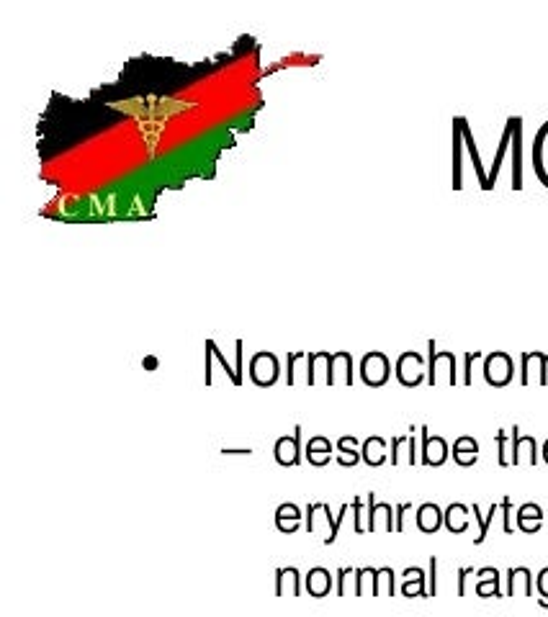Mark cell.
<instances>
[{
	"instance_id": "5b68a950",
	"label": "cell",
	"mask_w": 548,
	"mask_h": 617,
	"mask_svg": "<svg viewBox=\"0 0 548 617\" xmlns=\"http://www.w3.org/2000/svg\"><path fill=\"white\" fill-rule=\"evenodd\" d=\"M428 358H430V371H428V384L435 386L438 384V371L443 366H446L448 373V384L456 386L458 384V376H456V355L451 353V350H435V342H428Z\"/></svg>"
},
{
	"instance_id": "9a60e30c",
	"label": "cell",
	"mask_w": 548,
	"mask_h": 617,
	"mask_svg": "<svg viewBox=\"0 0 548 617\" xmlns=\"http://www.w3.org/2000/svg\"><path fill=\"white\" fill-rule=\"evenodd\" d=\"M417 528L428 535L438 533V530L443 528V510H440L438 504H422L420 510H417Z\"/></svg>"
},
{
	"instance_id": "cb8c5ba5",
	"label": "cell",
	"mask_w": 548,
	"mask_h": 617,
	"mask_svg": "<svg viewBox=\"0 0 548 617\" xmlns=\"http://www.w3.org/2000/svg\"><path fill=\"white\" fill-rule=\"evenodd\" d=\"M371 579H374V587H371L374 597H381V594L394 597V571L389 569V566H384V569H371Z\"/></svg>"
},
{
	"instance_id": "ab89813d",
	"label": "cell",
	"mask_w": 548,
	"mask_h": 617,
	"mask_svg": "<svg viewBox=\"0 0 548 617\" xmlns=\"http://www.w3.org/2000/svg\"><path fill=\"white\" fill-rule=\"evenodd\" d=\"M242 350H245V342L237 340V368H235V373H237V386L242 384Z\"/></svg>"
},
{
	"instance_id": "277c9868",
	"label": "cell",
	"mask_w": 548,
	"mask_h": 617,
	"mask_svg": "<svg viewBox=\"0 0 548 617\" xmlns=\"http://www.w3.org/2000/svg\"><path fill=\"white\" fill-rule=\"evenodd\" d=\"M281 376V366L273 353H258L250 363V378L255 386H273Z\"/></svg>"
},
{
	"instance_id": "ffe728a7",
	"label": "cell",
	"mask_w": 548,
	"mask_h": 617,
	"mask_svg": "<svg viewBox=\"0 0 548 617\" xmlns=\"http://www.w3.org/2000/svg\"><path fill=\"white\" fill-rule=\"evenodd\" d=\"M512 132H515V116H510V119H507L505 132H502V139H500V147H497V155H494V165H492V170H489V175H487L489 191H492L494 183H497V175H500L502 160H505V152H507V147H510Z\"/></svg>"
},
{
	"instance_id": "f1b7e54d",
	"label": "cell",
	"mask_w": 548,
	"mask_h": 617,
	"mask_svg": "<svg viewBox=\"0 0 548 617\" xmlns=\"http://www.w3.org/2000/svg\"><path fill=\"white\" fill-rule=\"evenodd\" d=\"M536 587H538V605L541 607H548V566L546 569H541V574L536 576Z\"/></svg>"
},
{
	"instance_id": "5bb4252c",
	"label": "cell",
	"mask_w": 548,
	"mask_h": 617,
	"mask_svg": "<svg viewBox=\"0 0 548 617\" xmlns=\"http://www.w3.org/2000/svg\"><path fill=\"white\" fill-rule=\"evenodd\" d=\"M451 456L458 466H474V463L479 461V443H476L474 438H469V435H464V438H458L456 443H453Z\"/></svg>"
},
{
	"instance_id": "484cf974",
	"label": "cell",
	"mask_w": 548,
	"mask_h": 617,
	"mask_svg": "<svg viewBox=\"0 0 548 617\" xmlns=\"http://www.w3.org/2000/svg\"><path fill=\"white\" fill-rule=\"evenodd\" d=\"M461 137H464L461 124H458V119H453V188L456 191L464 188V180H461Z\"/></svg>"
},
{
	"instance_id": "f546056e",
	"label": "cell",
	"mask_w": 548,
	"mask_h": 617,
	"mask_svg": "<svg viewBox=\"0 0 548 617\" xmlns=\"http://www.w3.org/2000/svg\"><path fill=\"white\" fill-rule=\"evenodd\" d=\"M494 440H497V450H500V458H497L500 466H510V456H507V432L500 430Z\"/></svg>"
},
{
	"instance_id": "f35d334b",
	"label": "cell",
	"mask_w": 548,
	"mask_h": 617,
	"mask_svg": "<svg viewBox=\"0 0 548 617\" xmlns=\"http://www.w3.org/2000/svg\"><path fill=\"white\" fill-rule=\"evenodd\" d=\"M410 507H412L410 502H404V504H399L397 510H394L397 512V533H402L404 530V512H410Z\"/></svg>"
},
{
	"instance_id": "1f68e13d",
	"label": "cell",
	"mask_w": 548,
	"mask_h": 617,
	"mask_svg": "<svg viewBox=\"0 0 548 617\" xmlns=\"http://www.w3.org/2000/svg\"><path fill=\"white\" fill-rule=\"evenodd\" d=\"M206 342H209V345H211V350H214V358H217L219 363H222V368H224V371L229 373V378H232V384H237V373L232 371V368H229V363H227V358H224V353H222V350H217V342H214V340H206Z\"/></svg>"
},
{
	"instance_id": "6da1fadb",
	"label": "cell",
	"mask_w": 548,
	"mask_h": 617,
	"mask_svg": "<svg viewBox=\"0 0 548 617\" xmlns=\"http://www.w3.org/2000/svg\"><path fill=\"white\" fill-rule=\"evenodd\" d=\"M512 376H515V366H512V358L507 353L497 350V353H489L484 358V378H487L489 386L502 389V386L510 384Z\"/></svg>"
},
{
	"instance_id": "83f0119b",
	"label": "cell",
	"mask_w": 548,
	"mask_h": 617,
	"mask_svg": "<svg viewBox=\"0 0 548 617\" xmlns=\"http://www.w3.org/2000/svg\"><path fill=\"white\" fill-rule=\"evenodd\" d=\"M358 440L356 438H340L338 443V450H340V456H338V463L340 466H356L358 461H361V453H358Z\"/></svg>"
},
{
	"instance_id": "8992f818",
	"label": "cell",
	"mask_w": 548,
	"mask_h": 617,
	"mask_svg": "<svg viewBox=\"0 0 548 617\" xmlns=\"http://www.w3.org/2000/svg\"><path fill=\"white\" fill-rule=\"evenodd\" d=\"M448 461V443L440 435H430L422 425V466H443Z\"/></svg>"
},
{
	"instance_id": "4316f807",
	"label": "cell",
	"mask_w": 548,
	"mask_h": 617,
	"mask_svg": "<svg viewBox=\"0 0 548 617\" xmlns=\"http://www.w3.org/2000/svg\"><path fill=\"white\" fill-rule=\"evenodd\" d=\"M497 510H500V504H492L487 515H482V510H479V504H471V512H474V517H476V520H479V535H476V538H474L476 546H482L484 540H487L489 525H492V520H494V515H497Z\"/></svg>"
},
{
	"instance_id": "9c48e42d",
	"label": "cell",
	"mask_w": 548,
	"mask_h": 617,
	"mask_svg": "<svg viewBox=\"0 0 548 617\" xmlns=\"http://www.w3.org/2000/svg\"><path fill=\"white\" fill-rule=\"evenodd\" d=\"M512 188H523V119L515 116V132H512Z\"/></svg>"
},
{
	"instance_id": "2e32d148",
	"label": "cell",
	"mask_w": 548,
	"mask_h": 617,
	"mask_svg": "<svg viewBox=\"0 0 548 617\" xmlns=\"http://www.w3.org/2000/svg\"><path fill=\"white\" fill-rule=\"evenodd\" d=\"M543 525V510H541V504H523L518 510V528L523 530L525 535H533L538 533Z\"/></svg>"
},
{
	"instance_id": "d6986e66",
	"label": "cell",
	"mask_w": 548,
	"mask_h": 617,
	"mask_svg": "<svg viewBox=\"0 0 548 617\" xmlns=\"http://www.w3.org/2000/svg\"><path fill=\"white\" fill-rule=\"evenodd\" d=\"M479 574V584H476V594L479 597H505V594L500 592V571L494 569V566H487V569H479L476 571Z\"/></svg>"
},
{
	"instance_id": "d590c367",
	"label": "cell",
	"mask_w": 548,
	"mask_h": 617,
	"mask_svg": "<svg viewBox=\"0 0 548 617\" xmlns=\"http://www.w3.org/2000/svg\"><path fill=\"white\" fill-rule=\"evenodd\" d=\"M407 438H410V435H402V438L392 440V456H389L392 466H399V450H402V445L407 443Z\"/></svg>"
},
{
	"instance_id": "4fadbf2b",
	"label": "cell",
	"mask_w": 548,
	"mask_h": 617,
	"mask_svg": "<svg viewBox=\"0 0 548 617\" xmlns=\"http://www.w3.org/2000/svg\"><path fill=\"white\" fill-rule=\"evenodd\" d=\"M332 592V574L322 566H314L312 571L307 574V594L314 597V600H322L327 594Z\"/></svg>"
},
{
	"instance_id": "d6a6232c",
	"label": "cell",
	"mask_w": 548,
	"mask_h": 617,
	"mask_svg": "<svg viewBox=\"0 0 548 617\" xmlns=\"http://www.w3.org/2000/svg\"><path fill=\"white\" fill-rule=\"evenodd\" d=\"M435 571H438V558L435 556H430V589H428V594L430 597H435V594H438V574H435Z\"/></svg>"
},
{
	"instance_id": "74e56055",
	"label": "cell",
	"mask_w": 548,
	"mask_h": 617,
	"mask_svg": "<svg viewBox=\"0 0 548 617\" xmlns=\"http://www.w3.org/2000/svg\"><path fill=\"white\" fill-rule=\"evenodd\" d=\"M350 574H356V569H340L338 571V594H340V597H345V594H348V592H345V579H348Z\"/></svg>"
},
{
	"instance_id": "ba28073f",
	"label": "cell",
	"mask_w": 548,
	"mask_h": 617,
	"mask_svg": "<svg viewBox=\"0 0 548 617\" xmlns=\"http://www.w3.org/2000/svg\"><path fill=\"white\" fill-rule=\"evenodd\" d=\"M523 453L528 456L530 466L538 463V448H536V438L533 435H520V427H512V456H510V466H518L523 463Z\"/></svg>"
},
{
	"instance_id": "3957f363",
	"label": "cell",
	"mask_w": 548,
	"mask_h": 617,
	"mask_svg": "<svg viewBox=\"0 0 548 617\" xmlns=\"http://www.w3.org/2000/svg\"><path fill=\"white\" fill-rule=\"evenodd\" d=\"M397 378L399 384L410 386V389L420 386L422 381H425V358H422L420 353H415V350L404 353L397 363Z\"/></svg>"
},
{
	"instance_id": "8fae6325",
	"label": "cell",
	"mask_w": 548,
	"mask_h": 617,
	"mask_svg": "<svg viewBox=\"0 0 548 617\" xmlns=\"http://www.w3.org/2000/svg\"><path fill=\"white\" fill-rule=\"evenodd\" d=\"M402 597L412 600V597H422L428 600V587H425V571L420 566H412V569L404 571V584H402Z\"/></svg>"
},
{
	"instance_id": "7a4b0ae2",
	"label": "cell",
	"mask_w": 548,
	"mask_h": 617,
	"mask_svg": "<svg viewBox=\"0 0 548 617\" xmlns=\"http://www.w3.org/2000/svg\"><path fill=\"white\" fill-rule=\"evenodd\" d=\"M392 376V366H389V358L384 353H368L361 360V378L363 384L371 386V389H379L389 381Z\"/></svg>"
},
{
	"instance_id": "e0dca14e",
	"label": "cell",
	"mask_w": 548,
	"mask_h": 617,
	"mask_svg": "<svg viewBox=\"0 0 548 617\" xmlns=\"http://www.w3.org/2000/svg\"><path fill=\"white\" fill-rule=\"evenodd\" d=\"M443 525L448 528V533L458 535L469 530V507L466 504H451L446 512H443Z\"/></svg>"
},
{
	"instance_id": "7402d4cb",
	"label": "cell",
	"mask_w": 548,
	"mask_h": 617,
	"mask_svg": "<svg viewBox=\"0 0 548 617\" xmlns=\"http://www.w3.org/2000/svg\"><path fill=\"white\" fill-rule=\"evenodd\" d=\"M456 119H458V124H461V132H464L466 147H469V155H471V162H474V170H476V175H479V183H482V188H484V191H489V180H487V173H484V165H482V160H479V150H476L474 137H471L469 121H466L464 116H456Z\"/></svg>"
},
{
	"instance_id": "ee69618b",
	"label": "cell",
	"mask_w": 548,
	"mask_h": 617,
	"mask_svg": "<svg viewBox=\"0 0 548 617\" xmlns=\"http://www.w3.org/2000/svg\"><path fill=\"white\" fill-rule=\"evenodd\" d=\"M541 453H543V461L548 463V440H546V443H543V450H541Z\"/></svg>"
},
{
	"instance_id": "b9f144b4",
	"label": "cell",
	"mask_w": 548,
	"mask_h": 617,
	"mask_svg": "<svg viewBox=\"0 0 548 617\" xmlns=\"http://www.w3.org/2000/svg\"><path fill=\"white\" fill-rule=\"evenodd\" d=\"M407 448H410V463L415 466V463H417V443H415V435H412V430H410V438H407Z\"/></svg>"
},
{
	"instance_id": "7c38bea8",
	"label": "cell",
	"mask_w": 548,
	"mask_h": 617,
	"mask_svg": "<svg viewBox=\"0 0 548 617\" xmlns=\"http://www.w3.org/2000/svg\"><path fill=\"white\" fill-rule=\"evenodd\" d=\"M518 592H523L525 597L533 594V574L525 566L507 571V597H518Z\"/></svg>"
},
{
	"instance_id": "52a82bcc",
	"label": "cell",
	"mask_w": 548,
	"mask_h": 617,
	"mask_svg": "<svg viewBox=\"0 0 548 617\" xmlns=\"http://www.w3.org/2000/svg\"><path fill=\"white\" fill-rule=\"evenodd\" d=\"M302 432V425H296L291 438H281L276 443V461L281 466H299L302 463Z\"/></svg>"
},
{
	"instance_id": "7bdbcfd3",
	"label": "cell",
	"mask_w": 548,
	"mask_h": 617,
	"mask_svg": "<svg viewBox=\"0 0 548 617\" xmlns=\"http://www.w3.org/2000/svg\"><path fill=\"white\" fill-rule=\"evenodd\" d=\"M222 456H253V450L245 448V450H227L222 448Z\"/></svg>"
},
{
	"instance_id": "ac0fdd59",
	"label": "cell",
	"mask_w": 548,
	"mask_h": 617,
	"mask_svg": "<svg viewBox=\"0 0 548 617\" xmlns=\"http://www.w3.org/2000/svg\"><path fill=\"white\" fill-rule=\"evenodd\" d=\"M384 515L386 520V530L392 533V530H397V522H394V510L389 507V504H379L376 502V494L368 492V533H374L376 530V517Z\"/></svg>"
},
{
	"instance_id": "d4e9b609",
	"label": "cell",
	"mask_w": 548,
	"mask_h": 617,
	"mask_svg": "<svg viewBox=\"0 0 548 617\" xmlns=\"http://www.w3.org/2000/svg\"><path fill=\"white\" fill-rule=\"evenodd\" d=\"M363 461L368 463V466H381V463H386V440L384 438H368L366 443H363Z\"/></svg>"
},
{
	"instance_id": "603a6c76",
	"label": "cell",
	"mask_w": 548,
	"mask_h": 617,
	"mask_svg": "<svg viewBox=\"0 0 548 617\" xmlns=\"http://www.w3.org/2000/svg\"><path fill=\"white\" fill-rule=\"evenodd\" d=\"M307 461L312 463V466H327V463L332 461L330 440L322 438V435H317V438L309 440V443H307Z\"/></svg>"
},
{
	"instance_id": "30bf717a",
	"label": "cell",
	"mask_w": 548,
	"mask_h": 617,
	"mask_svg": "<svg viewBox=\"0 0 548 617\" xmlns=\"http://www.w3.org/2000/svg\"><path fill=\"white\" fill-rule=\"evenodd\" d=\"M276 597H302V574L296 566L276 569Z\"/></svg>"
},
{
	"instance_id": "836d02e7",
	"label": "cell",
	"mask_w": 548,
	"mask_h": 617,
	"mask_svg": "<svg viewBox=\"0 0 548 617\" xmlns=\"http://www.w3.org/2000/svg\"><path fill=\"white\" fill-rule=\"evenodd\" d=\"M474 574V569L471 566H464V569H458V597H466V579Z\"/></svg>"
},
{
	"instance_id": "4dcf8cb0",
	"label": "cell",
	"mask_w": 548,
	"mask_h": 617,
	"mask_svg": "<svg viewBox=\"0 0 548 617\" xmlns=\"http://www.w3.org/2000/svg\"><path fill=\"white\" fill-rule=\"evenodd\" d=\"M500 510H502V520H505V525H502V528H505V535H512V520H510V515H512V499L510 497L502 499Z\"/></svg>"
},
{
	"instance_id": "8d00e7d4",
	"label": "cell",
	"mask_w": 548,
	"mask_h": 617,
	"mask_svg": "<svg viewBox=\"0 0 548 617\" xmlns=\"http://www.w3.org/2000/svg\"><path fill=\"white\" fill-rule=\"evenodd\" d=\"M476 358H484V353H466V373H464V384L471 386V363Z\"/></svg>"
},
{
	"instance_id": "44dd1931",
	"label": "cell",
	"mask_w": 548,
	"mask_h": 617,
	"mask_svg": "<svg viewBox=\"0 0 548 617\" xmlns=\"http://www.w3.org/2000/svg\"><path fill=\"white\" fill-rule=\"evenodd\" d=\"M299 522H302V510H299L296 504H281V507L276 510V525L281 533H286V535L296 533Z\"/></svg>"
},
{
	"instance_id": "60d3db41",
	"label": "cell",
	"mask_w": 548,
	"mask_h": 617,
	"mask_svg": "<svg viewBox=\"0 0 548 617\" xmlns=\"http://www.w3.org/2000/svg\"><path fill=\"white\" fill-rule=\"evenodd\" d=\"M320 507H322L320 502L309 504V510H307V530H309V533H314V512H320Z\"/></svg>"
},
{
	"instance_id": "e575fe53",
	"label": "cell",
	"mask_w": 548,
	"mask_h": 617,
	"mask_svg": "<svg viewBox=\"0 0 548 617\" xmlns=\"http://www.w3.org/2000/svg\"><path fill=\"white\" fill-rule=\"evenodd\" d=\"M350 507H353V512H356V533L363 535V533H366V528H363V515H361L363 502H361V497L353 499V504H350Z\"/></svg>"
}]
</instances>
